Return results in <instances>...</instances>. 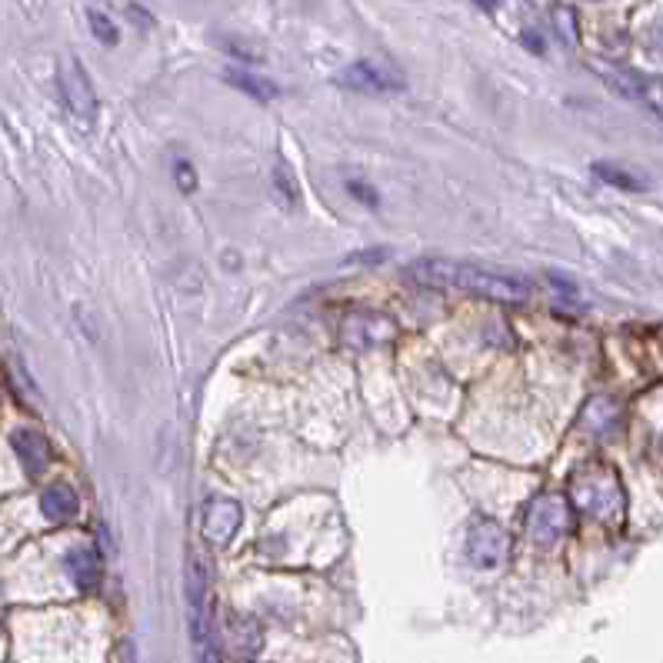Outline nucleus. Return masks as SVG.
Segmentation results:
<instances>
[{"mask_svg":"<svg viewBox=\"0 0 663 663\" xmlns=\"http://www.w3.org/2000/svg\"><path fill=\"white\" fill-rule=\"evenodd\" d=\"M418 284L441 287V290H467L487 300L517 304L530 297V281L511 271H493L480 264H460V261H418L407 271Z\"/></svg>","mask_w":663,"mask_h":663,"instance_id":"obj_1","label":"nucleus"},{"mask_svg":"<svg viewBox=\"0 0 663 663\" xmlns=\"http://www.w3.org/2000/svg\"><path fill=\"white\" fill-rule=\"evenodd\" d=\"M570 493H573V504L604 521V524H620L624 521V511H627V493H624V483L617 477L614 467L607 464H587L580 467L570 480Z\"/></svg>","mask_w":663,"mask_h":663,"instance_id":"obj_2","label":"nucleus"},{"mask_svg":"<svg viewBox=\"0 0 663 663\" xmlns=\"http://www.w3.org/2000/svg\"><path fill=\"white\" fill-rule=\"evenodd\" d=\"M57 91H60V101L73 121L91 124L98 117V91L91 84L84 64H80L73 54H64L57 64Z\"/></svg>","mask_w":663,"mask_h":663,"instance_id":"obj_3","label":"nucleus"},{"mask_svg":"<svg viewBox=\"0 0 663 663\" xmlns=\"http://www.w3.org/2000/svg\"><path fill=\"white\" fill-rule=\"evenodd\" d=\"M573 530V507L563 493H540L527 511V537L537 547H553Z\"/></svg>","mask_w":663,"mask_h":663,"instance_id":"obj_4","label":"nucleus"},{"mask_svg":"<svg viewBox=\"0 0 663 663\" xmlns=\"http://www.w3.org/2000/svg\"><path fill=\"white\" fill-rule=\"evenodd\" d=\"M338 84L361 94H397L403 91V73L387 60H357L338 73Z\"/></svg>","mask_w":663,"mask_h":663,"instance_id":"obj_5","label":"nucleus"},{"mask_svg":"<svg viewBox=\"0 0 663 663\" xmlns=\"http://www.w3.org/2000/svg\"><path fill=\"white\" fill-rule=\"evenodd\" d=\"M467 557L477 567H501L511 557V534L490 517H477L467 530Z\"/></svg>","mask_w":663,"mask_h":663,"instance_id":"obj_6","label":"nucleus"},{"mask_svg":"<svg viewBox=\"0 0 663 663\" xmlns=\"http://www.w3.org/2000/svg\"><path fill=\"white\" fill-rule=\"evenodd\" d=\"M207 580H210L207 563H204V557L194 550V553H191V560H187V584H184V591H187V607H191V633H194L197 650L207 643V630H204V610H207Z\"/></svg>","mask_w":663,"mask_h":663,"instance_id":"obj_7","label":"nucleus"},{"mask_svg":"<svg viewBox=\"0 0 663 663\" xmlns=\"http://www.w3.org/2000/svg\"><path fill=\"white\" fill-rule=\"evenodd\" d=\"M243 521V511L230 496H214L204 507V537L210 547H227Z\"/></svg>","mask_w":663,"mask_h":663,"instance_id":"obj_8","label":"nucleus"},{"mask_svg":"<svg viewBox=\"0 0 663 663\" xmlns=\"http://www.w3.org/2000/svg\"><path fill=\"white\" fill-rule=\"evenodd\" d=\"M14 450H18V457H21V464H24V470H27L31 477H41V473L47 470L50 444H47L44 434H37V431H31V427L18 431V434H14Z\"/></svg>","mask_w":663,"mask_h":663,"instance_id":"obj_9","label":"nucleus"},{"mask_svg":"<svg viewBox=\"0 0 663 663\" xmlns=\"http://www.w3.org/2000/svg\"><path fill=\"white\" fill-rule=\"evenodd\" d=\"M67 573L73 576L77 587L94 591L101 584V553L94 547H73L67 553Z\"/></svg>","mask_w":663,"mask_h":663,"instance_id":"obj_10","label":"nucleus"},{"mask_svg":"<svg viewBox=\"0 0 663 663\" xmlns=\"http://www.w3.org/2000/svg\"><path fill=\"white\" fill-rule=\"evenodd\" d=\"M41 511L50 524H67L77 517V493L67 483H50L41 493Z\"/></svg>","mask_w":663,"mask_h":663,"instance_id":"obj_11","label":"nucleus"},{"mask_svg":"<svg viewBox=\"0 0 663 663\" xmlns=\"http://www.w3.org/2000/svg\"><path fill=\"white\" fill-rule=\"evenodd\" d=\"M224 77H227L230 88H237V91H243V94H251L254 101H274V98H277V84H274V80H267V77L247 73V70H227Z\"/></svg>","mask_w":663,"mask_h":663,"instance_id":"obj_12","label":"nucleus"},{"mask_svg":"<svg viewBox=\"0 0 663 663\" xmlns=\"http://www.w3.org/2000/svg\"><path fill=\"white\" fill-rule=\"evenodd\" d=\"M594 174H597L604 184H614V187H620V191H647V181L637 178V174H630V171H624L620 163L597 160V163H594Z\"/></svg>","mask_w":663,"mask_h":663,"instance_id":"obj_13","label":"nucleus"},{"mask_svg":"<svg viewBox=\"0 0 663 663\" xmlns=\"http://www.w3.org/2000/svg\"><path fill=\"white\" fill-rule=\"evenodd\" d=\"M607 84L627 101H643L647 94V77L633 70H607Z\"/></svg>","mask_w":663,"mask_h":663,"instance_id":"obj_14","label":"nucleus"},{"mask_svg":"<svg viewBox=\"0 0 663 663\" xmlns=\"http://www.w3.org/2000/svg\"><path fill=\"white\" fill-rule=\"evenodd\" d=\"M88 21H91V31H94V37H98L101 44H107V47H117V44H121V31L114 27V21H111L107 14H101L98 8H91V11H88Z\"/></svg>","mask_w":663,"mask_h":663,"instance_id":"obj_15","label":"nucleus"},{"mask_svg":"<svg viewBox=\"0 0 663 663\" xmlns=\"http://www.w3.org/2000/svg\"><path fill=\"white\" fill-rule=\"evenodd\" d=\"M274 181H277V191H281V201L290 207V204H297V181H294V174H290V168L284 160H277V171H274Z\"/></svg>","mask_w":663,"mask_h":663,"instance_id":"obj_16","label":"nucleus"},{"mask_svg":"<svg viewBox=\"0 0 663 663\" xmlns=\"http://www.w3.org/2000/svg\"><path fill=\"white\" fill-rule=\"evenodd\" d=\"M553 21H557V31L563 34V41L576 44V11L560 4V8H553Z\"/></svg>","mask_w":663,"mask_h":663,"instance_id":"obj_17","label":"nucleus"},{"mask_svg":"<svg viewBox=\"0 0 663 663\" xmlns=\"http://www.w3.org/2000/svg\"><path fill=\"white\" fill-rule=\"evenodd\" d=\"M643 104H650L660 117H663V77H647V94H643Z\"/></svg>","mask_w":663,"mask_h":663,"instance_id":"obj_18","label":"nucleus"},{"mask_svg":"<svg viewBox=\"0 0 663 663\" xmlns=\"http://www.w3.org/2000/svg\"><path fill=\"white\" fill-rule=\"evenodd\" d=\"M174 174H178V184H181V191H194L197 187V178H194V171H191V163H174Z\"/></svg>","mask_w":663,"mask_h":663,"instance_id":"obj_19","label":"nucleus"},{"mask_svg":"<svg viewBox=\"0 0 663 663\" xmlns=\"http://www.w3.org/2000/svg\"><path fill=\"white\" fill-rule=\"evenodd\" d=\"M351 194H357L364 204H377V194H374V191H364L361 184H351Z\"/></svg>","mask_w":663,"mask_h":663,"instance_id":"obj_20","label":"nucleus"},{"mask_svg":"<svg viewBox=\"0 0 663 663\" xmlns=\"http://www.w3.org/2000/svg\"><path fill=\"white\" fill-rule=\"evenodd\" d=\"M201 663H217V647H214V640L201 647Z\"/></svg>","mask_w":663,"mask_h":663,"instance_id":"obj_21","label":"nucleus"}]
</instances>
